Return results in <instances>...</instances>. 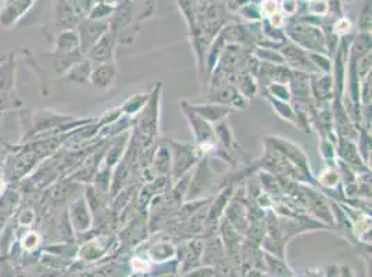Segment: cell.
I'll list each match as a JSON object with an SVG mask.
<instances>
[{
	"mask_svg": "<svg viewBox=\"0 0 372 277\" xmlns=\"http://www.w3.org/2000/svg\"><path fill=\"white\" fill-rule=\"evenodd\" d=\"M91 81L95 86L101 89H108L114 85L115 81V68L113 65L103 64L98 67L95 71L91 74Z\"/></svg>",
	"mask_w": 372,
	"mask_h": 277,
	"instance_id": "6da1fadb",
	"label": "cell"
},
{
	"mask_svg": "<svg viewBox=\"0 0 372 277\" xmlns=\"http://www.w3.org/2000/svg\"><path fill=\"white\" fill-rule=\"evenodd\" d=\"M15 78V61L8 60L0 65V93L13 92Z\"/></svg>",
	"mask_w": 372,
	"mask_h": 277,
	"instance_id": "7a4b0ae2",
	"label": "cell"
},
{
	"mask_svg": "<svg viewBox=\"0 0 372 277\" xmlns=\"http://www.w3.org/2000/svg\"><path fill=\"white\" fill-rule=\"evenodd\" d=\"M92 74V68H91V63L85 61L81 64H75L67 74V78L72 82H86L91 78Z\"/></svg>",
	"mask_w": 372,
	"mask_h": 277,
	"instance_id": "3957f363",
	"label": "cell"
},
{
	"mask_svg": "<svg viewBox=\"0 0 372 277\" xmlns=\"http://www.w3.org/2000/svg\"><path fill=\"white\" fill-rule=\"evenodd\" d=\"M21 101L15 97V93H0V115L10 107H18Z\"/></svg>",
	"mask_w": 372,
	"mask_h": 277,
	"instance_id": "277c9868",
	"label": "cell"
},
{
	"mask_svg": "<svg viewBox=\"0 0 372 277\" xmlns=\"http://www.w3.org/2000/svg\"><path fill=\"white\" fill-rule=\"evenodd\" d=\"M262 11L267 17L274 15L278 11V3L275 0H264L262 4Z\"/></svg>",
	"mask_w": 372,
	"mask_h": 277,
	"instance_id": "5b68a950",
	"label": "cell"
},
{
	"mask_svg": "<svg viewBox=\"0 0 372 277\" xmlns=\"http://www.w3.org/2000/svg\"><path fill=\"white\" fill-rule=\"evenodd\" d=\"M39 241V236L37 233H30L25 240H24V247L28 250V251H34L37 248V244Z\"/></svg>",
	"mask_w": 372,
	"mask_h": 277,
	"instance_id": "8992f818",
	"label": "cell"
},
{
	"mask_svg": "<svg viewBox=\"0 0 372 277\" xmlns=\"http://www.w3.org/2000/svg\"><path fill=\"white\" fill-rule=\"evenodd\" d=\"M350 30V22L347 21V20H340L336 25H335V31L338 32V34H346L347 31Z\"/></svg>",
	"mask_w": 372,
	"mask_h": 277,
	"instance_id": "52a82bcc",
	"label": "cell"
},
{
	"mask_svg": "<svg viewBox=\"0 0 372 277\" xmlns=\"http://www.w3.org/2000/svg\"><path fill=\"white\" fill-rule=\"evenodd\" d=\"M282 10H283L286 14H292V13H295V10H296V1H295V0H283V3H282Z\"/></svg>",
	"mask_w": 372,
	"mask_h": 277,
	"instance_id": "ba28073f",
	"label": "cell"
},
{
	"mask_svg": "<svg viewBox=\"0 0 372 277\" xmlns=\"http://www.w3.org/2000/svg\"><path fill=\"white\" fill-rule=\"evenodd\" d=\"M269 20H271V22H272L274 27H279V25L282 24V21H283V20H282V15H281V14H276V13H275L274 15H271Z\"/></svg>",
	"mask_w": 372,
	"mask_h": 277,
	"instance_id": "9c48e42d",
	"label": "cell"
},
{
	"mask_svg": "<svg viewBox=\"0 0 372 277\" xmlns=\"http://www.w3.org/2000/svg\"><path fill=\"white\" fill-rule=\"evenodd\" d=\"M1 190H3V185H1V181H0V193H1Z\"/></svg>",
	"mask_w": 372,
	"mask_h": 277,
	"instance_id": "30bf717a",
	"label": "cell"
}]
</instances>
